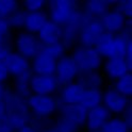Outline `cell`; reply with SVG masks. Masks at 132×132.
Returning a JSON list of instances; mask_svg holds the SVG:
<instances>
[{
    "instance_id": "obj_35",
    "label": "cell",
    "mask_w": 132,
    "mask_h": 132,
    "mask_svg": "<svg viewBox=\"0 0 132 132\" xmlns=\"http://www.w3.org/2000/svg\"><path fill=\"white\" fill-rule=\"evenodd\" d=\"M17 132H37V131H36L34 128H32V127H30V126H26V125H24L23 127L19 128Z\"/></svg>"
},
{
    "instance_id": "obj_33",
    "label": "cell",
    "mask_w": 132,
    "mask_h": 132,
    "mask_svg": "<svg viewBox=\"0 0 132 132\" xmlns=\"http://www.w3.org/2000/svg\"><path fill=\"white\" fill-rule=\"evenodd\" d=\"M12 127L10 126L6 117H0V132H11Z\"/></svg>"
},
{
    "instance_id": "obj_24",
    "label": "cell",
    "mask_w": 132,
    "mask_h": 132,
    "mask_svg": "<svg viewBox=\"0 0 132 132\" xmlns=\"http://www.w3.org/2000/svg\"><path fill=\"white\" fill-rule=\"evenodd\" d=\"M87 11L93 15H103L108 10V2L102 0H90L86 4Z\"/></svg>"
},
{
    "instance_id": "obj_12",
    "label": "cell",
    "mask_w": 132,
    "mask_h": 132,
    "mask_svg": "<svg viewBox=\"0 0 132 132\" xmlns=\"http://www.w3.org/2000/svg\"><path fill=\"white\" fill-rule=\"evenodd\" d=\"M62 34H63V32L59 24H56L52 21H49V20L38 31L39 40L45 46L60 43V39L62 38Z\"/></svg>"
},
{
    "instance_id": "obj_19",
    "label": "cell",
    "mask_w": 132,
    "mask_h": 132,
    "mask_svg": "<svg viewBox=\"0 0 132 132\" xmlns=\"http://www.w3.org/2000/svg\"><path fill=\"white\" fill-rule=\"evenodd\" d=\"M113 38L114 36L111 33H108V32H103L101 36L98 38V40L95 44V49L101 56H106L109 59H111Z\"/></svg>"
},
{
    "instance_id": "obj_9",
    "label": "cell",
    "mask_w": 132,
    "mask_h": 132,
    "mask_svg": "<svg viewBox=\"0 0 132 132\" xmlns=\"http://www.w3.org/2000/svg\"><path fill=\"white\" fill-rule=\"evenodd\" d=\"M56 67V60L49 56L48 54L40 51L34 56L33 60V70L36 75L42 76H53Z\"/></svg>"
},
{
    "instance_id": "obj_16",
    "label": "cell",
    "mask_w": 132,
    "mask_h": 132,
    "mask_svg": "<svg viewBox=\"0 0 132 132\" xmlns=\"http://www.w3.org/2000/svg\"><path fill=\"white\" fill-rule=\"evenodd\" d=\"M47 16L43 12H32L28 13L24 19V24L26 29L31 33H38V31L44 27V24L47 22Z\"/></svg>"
},
{
    "instance_id": "obj_6",
    "label": "cell",
    "mask_w": 132,
    "mask_h": 132,
    "mask_svg": "<svg viewBox=\"0 0 132 132\" xmlns=\"http://www.w3.org/2000/svg\"><path fill=\"white\" fill-rule=\"evenodd\" d=\"M104 32L103 26L101 21L98 20H90L83 24L81 30V42L84 47H92L95 46L98 38L101 36Z\"/></svg>"
},
{
    "instance_id": "obj_23",
    "label": "cell",
    "mask_w": 132,
    "mask_h": 132,
    "mask_svg": "<svg viewBox=\"0 0 132 132\" xmlns=\"http://www.w3.org/2000/svg\"><path fill=\"white\" fill-rule=\"evenodd\" d=\"M116 90L123 96H130L132 94V75L127 73L117 80Z\"/></svg>"
},
{
    "instance_id": "obj_14",
    "label": "cell",
    "mask_w": 132,
    "mask_h": 132,
    "mask_svg": "<svg viewBox=\"0 0 132 132\" xmlns=\"http://www.w3.org/2000/svg\"><path fill=\"white\" fill-rule=\"evenodd\" d=\"M102 26L103 29L108 31V33H114L120 31L125 26V16L118 11H113L105 13L102 17Z\"/></svg>"
},
{
    "instance_id": "obj_15",
    "label": "cell",
    "mask_w": 132,
    "mask_h": 132,
    "mask_svg": "<svg viewBox=\"0 0 132 132\" xmlns=\"http://www.w3.org/2000/svg\"><path fill=\"white\" fill-rule=\"evenodd\" d=\"M129 66L125 59L121 57H112L105 64L106 73L114 79H119L122 76L129 73Z\"/></svg>"
},
{
    "instance_id": "obj_30",
    "label": "cell",
    "mask_w": 132,
    "mask_h": 132,
    "mask_svg": "<svg viewBox=\"0 0 132 132\" xmlns=\"http://www.w3.org/2000/svg\"><path fill=\"white\" fill-rule=\"evenodd\" d=\"M78 126H76L75 123H72L71 121L67 120L66 118H61L57 122L56 126V131L57 132H76Z\"/></svg>"
},
{
    "instance_id": "obj_25",
    "label": "cell",
    "mask_w": 132,
    "mask_h": 132,
    "mask_svg": "<svg viewBox=\"0 0 132 132\" xmlns=\"http://www.w3.org/2000/svg\"><path fill=\"white\" fill-rule=\"evenodd\" d=\"M10 24L6 19L0 18V49L7 50V40H9Z\"/></svg>"
},
{
    "instance_id": "obj_4",
    "label": "cell",
    "mask_w": 132,
    "mask_h": 132,
    "mask_svg": "<svg viewBox=\"0 0 132 132\" xmlns=\"http://www.w3.org/2000/svg\"><path fill=\"white\" fill-rule=\"evenodd\" d=\"M17 49L18 53L23 57H34L42 51V44L39 40L31 33H21L17 38Z\"/></svg>"
},
{
    "instance_id": "obj_17",
    "label": "cell",
    "mask_w": 132,
    "mask_h": 132,
    "mask_svg": "<svg viewBox=\"0 0 132 132\" xmlns=\"http://www.w3.org/2000/svg\"><path fill=\"white\" fill-rule=\"evenodd\" d=\"M84 88L79 83H69L65 86L62 93V99L66 104L80 103L81 97L83 95Z\"/></svg>"
},
{
    "instance_id": "obj_13",
    "label": "cell",
    "mask_w": 132,
    "mask_h": 132,
    "mask_svg": "<svg viewBox=\"0 0 132 132\" xmlns=\"http://www.w3.org/2000/svg\"><path fill=\"white\" fill-rule=\"evenodd\" d=\"M63 117L75 123L76 126L83 125L86 120L87 110L84 109L80 103L77 104H65L62 108Z\"/></svg>"
},
{
    "instance_id": "obj_28",
    "label": "cell",
    "mask_w": 132,
    "mask_h": 132,
    "mask_svg": "<svg viewBox=\"0 0 132 132\" xmlns=\"http://www.w3.org/2000/svg\"><path fill=\"white\" fill-rule=\"evenodd\" d=\"M30 75L29 72H24L22 75L17 76V80H16V86H17L18 92L21 94H27L28 88H30Z\"/></svg>"
},
{
    "instance_id": "obj_34",
    "label": "cell",
    "mask_w": 132,
    "mask_h": 132,
    "mask_svg": "<svg viewBox=\"0 0 132 132\" xmlns=\"http://www.w3.org/2000/svg\"><path fill=\"white\" fill-rule=\"evenodd\" d=\"M7 75H9V72H7V69L5 67L4 63H3L2 60H0V82L5 80Z\"/></svg>"
},
{
    "instance_id": "obj_18",
    "label": "cell",
    "mask_w": 132,
    "mask_h": 132,
    "mask_svg": "<svg viewBox=\"0 0 132 132\" xmlns=\"http://www.w3.org/2000/svg\"><path fill=\"white\" fill-rule=\"evenodd\" d=\"M102 101V94L98 88H87L84 89L83 95L81 97L80 104L87 111L100 105Z\"/></svg>"
},
{
    "instance_id": "obj_7",
    "label": "cell",
    "mask_w": 132,
    "mask_h": 132,
    "mask_svg": "<svg viewBox=\"0 0 132 132\" xmlns=\"http://www.w3.org/2000/svg\"><path fill=\"white\" fill-rule=\"evenodd\" d=\"M29 105L35 114L39 116H48L56 108L55 100L51 96L33 95L29 99Z\"/></svg>"
},
{
    "instance_id": "obj_32",
    "label": "cell",
    "mask_w": 132,
    "mask_h": 132,
    "mask_svg": "<svg viewBox=\"0 0 132 132\" xmlns=\"http://www.w3.org/2000/svg\"><path fill=\"white\" fill-rule=\"evenodd\" d=\"M118 12H120L123 16H131L132 15V2L131 1H125L121 2L119 4V10Z\"/></svg>"
},
{
    "instance_id": "obj_22",
    "label": "cell",
    "mask_w": 132,
    "mask_h": 132,
    "mask_svg": "<svg viewBox=\"0 0 132 132\" xmlns=\"http://www.w3.org/2000/svg\"><path fill=\"white\" fill-rule=\"evenodd\" d=\"M102 132H129L128 122L120 118H113L106 121L101 128Z\"/></svg>"
},
{
    "instance_id": "obj_10",
    "label": "cell",
    "mask_w": 132,
    "mask_h": 132,
    "mask_svg": "<svg viewBox=\"0 0 132 132\" xmlns=\"http://www.w3.org/2000/svg\"><path fill=\"white\" fill-rule=\"evenodd\" d=\"M104 108L109 112L114 113H121L128 105V99L126 96L118 93L116 89L108 90L104 96H102Z\"/></svg>"
},
{
    "instance_id": "obj_8",
    "label": "cell",
    "mask_w": 132,
    "mask_h": 132,
    "mask_svg": "<svg viewBox=\"0 0 132 132\" xmlns=\"http://www.w3.org/2000/svg\"><path fill=\"white\" fill-rule=\"evenodd\" d=\"M110 119V112L103 105H98L87 111L86 125L90 131L101 130L103 125Z\"/></svg>"
},
{
    "instance_id": "obj_3",
    "label": "cell",
    "mask_w": 132,
    "mask_h": 132,
    "mask_svg": "<svg viewBox=\"0 0 132 132\" xmlns=\"http://www.w3.org/2000/svg\"><path fill=\"white\" fill-rule=\"evenodd\" d=\"M79 68L73 61L72 57L69 56H63L56 62L55 67V73H56V81L60 82L62 84H66L78 76Z\"/></svg>"
},
{
    "instance_id": "obj_5",
    "label": "cell",
    "mask_w": 132,
    "mask_h": 132,
    "mask_svg": "<svg viewBox=\"0 0 132 132\" xmlns=\"http://www.w3.org/2000/svg\"><path fill=\"white\" fill-rule=\"evenodd\" d=\"M57 86V81L54 76L35 75L30 79V89L34 95L50 96Z\"/></svg>"
},
{
    "instance_id": "obj_26",
    "label": "cell",
    "mask_w": 132,
    "mask_h": 132,
    "mask_svg": "<svg viewBox=\"0 0 132 132\" xmlns=\"http://www.w3.org/2000/svg\"><path fill=\"white\" fill-rule=\"evenodd\" d=\"M42 51L46 54H48L49 56L53 57L54 60L56 59H61V55L64 52V46L61 43H56V44H52V45H48V46H43Z\"/></svg>"
},
{
    "instance_id": "obj_27",
    "label": "cell",
    "mask_w": 132,
    "mask_h": 132,
    "mask_svg": "<svg viewBox=\"0 0 132 132\" xmlns=\"http://www.w3.org/2000/svg\"><path fill=\"white\" fill-rule=\"evenodd\" d=\"M17 3L15 0H0V18L15 12Z\"/></svg>"
},
{
    "instance_id": "obj_20",
    "label": "cell",
    "mask_w": 132,
    "mask_h": 132,
    "mask_svg": "<svg viewBox=\"0 0 132 132\" xmlns=\"http://www.w3.org/2000/svg\"><path fill=\"white\" fill-rule=\"evenodd\" d=\"M78 83L84 89L98 88V86L101 83V78L95 71H82Z\"/></svg>"
},
{
    "instance_id": "obj_11",
    "label": "cell",
    "mask_w": 132,
    "mask_h": 132,
    "mask_svg": "<svg viewBox=\"0 0 132 132\" xmlns=\"http://www.w3.org/2000/svg\"><path fill=\"white\" fill-rule=\"evenodd\" d=\"M3 63L7 69V72L13 73L15 76H19L27 72L29 69V62L26 57L19 53L9 52L3 59Z\"/></svg>"
},
{
    "instance_id": "obj_36",
    "label": "cell",
    "mask_w": 132,
    "mask_h": 132,
    "mask_svg": "<svg viewBox=\"0 0 132 132\" xmlns=\"http://www.w3.org/2000/svg\"><path fill=\"white\" fill-rule=\"evenodd\" d=\"M5 111H6V105L4 101H0V117L5 116Z\"/></svg>"
},
{
    "instance_id": "obj_1",
    "label": "cell",
    "mask_w": 132,
    "mask_h": 132,
    "mask_svg": "<svg viewBox=\"0 0 132 132\" xmlns=\"http://www.w3.org/2000/svg\"><path fill=\"white\" fill-rule=\"evenodd\" d=\"M72 59L79 70L82 71H94L101 65V55L93 47H81L77 49Z\"/></svg>"
},
{
    "instance_id": "obj_2",
    "label": "cell",
    "mask_w": 132,
    "mask_h": 132,
    "mask_svg": "<svg viewBox=\"0 0 132 132\" xmlns=\"http://www.w3.org/2000/svg\"><path fill=\"white\" fill-rule=\"evenodd\" d=\"M51 21L56 24L68 23L72 17L76 15L75 5L68 0H55L51 1L50 4Z\"/></svg>"
},
{
    "instance_id": "obj_37",
    "label": "cell",
    "mask_w": 132,
    "mask_h": 132,
    "mask_svg": "<svg viewBox=\"0 0 132 132\" xmlns=\"http://www.w3.org/2000/svg\"><path fill=\"white\" fill-rule=\"evenodd\" d=\"M3 97H4V92H3L2 86L0 85V101H3Z\"/></svg>"
},
{
    "instance_id": "obj_21",
    "label": "cell",
    "mask_w": 132,
    "mask_h": 132,
    "mask_svg": "<svg viewBox=\"0 0 132 132\" xmlns=\"http://www.w3.org/2000/svg\"><path fill=\"white\" fill-rule=\"evenodd\" d=\"M128 43H129L128 37L125 36L123 34L114 36L113 44H112L111 59H112V57H121V59H125L126 49H127Z\"/></svg>"
},
{
    "instance_id": "obj_31",
    "label": "cell",
    "mask_w": 132,
    "mask_h": 132,
    "mask_svg": "<svg viewBox=\"0 0 132 132\" xmlns=\"http://www.w3.org/2000/svg\"><path fill=\"white\" fill-rule=\"evenodd\" d=\"M44 3L45 2L43 0H27V1H24V6L29 11V13L38 12L44 6Z\"/></svg>"
},
{
    "instance_id": "obj_29",
    "label": "cell",
    "mask_w": 132,
    "mask_h": 132,
    "mask_svg": "<svg viewBox=\"0 0 132 132\" xmlns=\"http://www.w3.org/2000/svg\"><path fill=\"white\" fill-rule=\"evenodd\" d=\"M27 13H24L22 11H16L13 14L10 15V18L7 19L10 26H15V27H19L24 24V19H26Z\"/></svg>"
},
{
    "instance_id": "obj_39",
    "label": "cell",
    "mask_w": 132,
    "mask_h": 132,
    "mask_svg": "<svg viewBox=\"0 0 132 132\" xmlns=\"http://www.w3.org/2000/svg\"><path fill=\"white\" fill-rule=\"evenodd\" d=\"M90 132H102L101 130H98V131H90Z\"/></svg>"
},
{
    "instance_id": "obj_38",
    "label": "cell",
    "mask_w": 132,
    "mask_h": 132,
    "mask_svg": "<svg viewBox=\"0 0 132 132\" xmlns=\"http://www.w3.org/2000/svg\"><path fill=\"white\" fill-rule=\"evenodd\" d=\"M45 132H57L56 130H47V131H45Z\"/></svg>"
}]
</instances>
